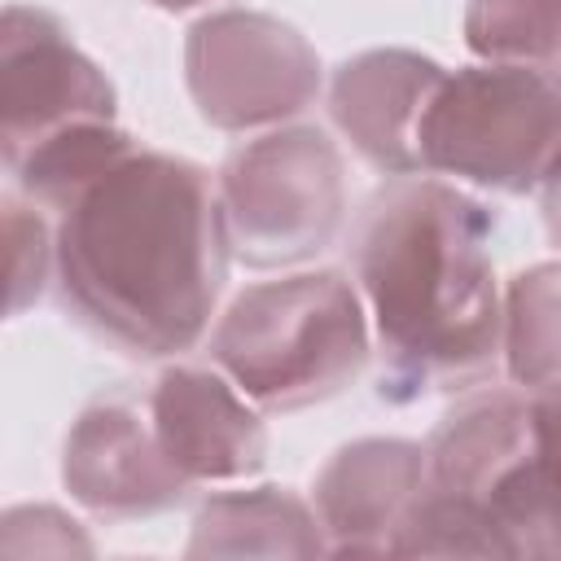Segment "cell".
<instances>
[{"mask_svg": "<svg viewBox=\"0 0 561 561\" xmlns=\"http://www.w3.org/2000/svg\"><path fill=\"white\" fill-rule=\"evenodd\" d=\"M443 75L434 57L412 48L355 53L329 83V114L368 167L381 175H416V127Z\"/></svg>", "mask_w": 561, "mask_h": 561, "instance_id": "12", "label": "cell"}, {"mask_svg": "<svg viewBox=\"0 0 561 561\" xmlns=\"http://www.w3.org/2000/svg\"><path fill=\"white\" fill-rule=\"evenodd\" d=\"M188 557H329L316 508L285 486L210 495L188 535Z\"/></svg>", "mask_w": 561, "mask_h": 561, "instance_id": "13", "label": "cell"}, {"mask_svg": "<svg viewBox=\"0 0 561 561\" xmlns=\"http://www.w3.org/2000/svg\"><path fill=\"white\" fill-rule=\"evenodd\" d=\"M184 83L210 127L254 131L316 101L320 57L272 13L219 9L197 18L184 35Z\"/></svg>", "mask_w": 561, "mask_h": 561, "instance_id": "8", "label": "cell"}, {"mask_svg": "<svg viewBox=\"0 0 561 561\" xmlns=\"http://www.w3.org/2000/svg\"><path fill=\"white\" fill-rule=\"evenodd\" d=\"M504 368L522 390L561 381V263H535L508 280Z\"/></svg>", "mask_w": 561, "mask_h": 561, "instance_id": "14", "label": "cell"}, {"mask_svg": "<svg viewBox=\"0 0 561 561\" xmlns=\"http://www.w3.org/2000/svg\"><path fill=\"white\" fill-rule=\"evenodd\" d=\"M228 254L254 272L329 250L346 224V167L320 127H280L232 149L219 167Z\"/></svg>", "mask_w": 561, "mask_h": 561, "instance_id": "7", "label": "cell"}, {"mask_svg": "<svg viewBox=\"0 0 561 561\" xmlns=\"http://www.w3.org/2000/svg\"><path fill=\"white\" fill-rule=\"evenodd\" d=\"M561 149V79L543 66H465L443 75L421 127V171L491 193H530Z\"/></svg>", "mask_w": 561, "mask_h": 561, "instance_id": "6", "label": "cell"}, {"mask_svg": "<svg viewBox=\"0 0 561 561\" xmlns=\"http://www.w3.org/2000/svg\"><path fill=\"white\" fill-rule=\"evenodd\" d=\"M557 79H561V57H557Z\"/></svg>", "mask_w": 561, "mask_h": 561, "instance_id": "20", "label": "cell"}, {"mask_svg": "<svg viewBox=\"0 0 561 561\" xmlns=\"http://www.w3.org/2000/svg\"><path fill=\"white\" fill-rule=\"evenodd\" d=\"M210 359L267 412L342 394L368 364V324L342 272H298L250 285L210 333Z\"/></svg>", "mask_w": 561, "mask_h": 561, "instance_id": "5", "label": "cell"}, {"mask_svg": "<svg viewBox=\"0 0 561 561\" xmlns=\"http://www.w3.org/2000/svg\"><path fill=\"white\" fill-rule=\"evenodd\" d=\"M539 206H543L548 237L561 245V149H557L552 167H548V171H543V180H539Z\"/></svg>", "mask_w": 561, "mask_h": 561, "instance_id": "18", "label": "cell"}, {"mask_svg": "<svg viewBox=\"0 0 561 561\" xmlns=\"http://www.w3.org/2000/svg\"><path fill=\"white\" fill-rule=\"evenodd\" d=\"M394 557L561 561V482L535 447L530 390L456 403L425 443V491Z\"/></svg>", "mask_w": 561, "mask_h": 561, "instance_id": "3", "label": "cell"}, {"mask_svg": "<svg viewBox=\"0 0 561 561\" xmlns=\"http://www.w3.org/2000/svg\"><path fill=\"white\" fill-rule=\"evenodd\" d=\"M425 491V447L412 438H355L316 478V517L329 557H394Z\"/></svg>", "mask_w": 561, "mask_h": 561, "instance_id": "10", "label": "cell"}, {"mask_svg": "<svg viewBox=\"0 0 561 561\" xmlns=\"http://www.w3.org/2000/svg\"><path fill=\"white\" fill-rule=\"evenodd\" d=\"M114 83L48 9L9 4L0 18V158L18 188L66 206L118 162L131 136L114 123Z\"/></svg>", "mask_w": 561, "mask_h": 561, "instance_id": "4", "label": "cell"}, {"mask_svg": "<svg viewBox=\"0 0 561 561\" xmlns=\"http://www.w3.org/2000/svg\"><path fill=\"white\" fill-rule=\"evenodd\" d=\"M61 482L105 522L167 513L193 491L158 438L145 381L114 386L75 416L61 451Z\"/></svg>", "mask_w": 561, "mask_h": 561, "instance_id": "9", "label": "cell"}, {"mask_svg": "<svg viewBox=\"0 0 561 561\" xmlns=\"http://www.w3.org/2000/svg\"><path fill=\"white\" fill-rule=\"evenodd\" d=\"M465 44L486 61L557 66L561 0H469Z\"/></svg>", "mask_w": 561, "mask_h": 561, "instance_id": "15", "label": "cell"}, {"mask_svg": "<svg viewBox=\"0 0 561 561\" xmlns=\"http://www.w3.org/2000/svg\"><path fill=\"white\" fill-rule=\"evenodd\" d=\"M158 9H193V4H202V0H153Z\"/></svg>", "mask_w": 561, "mask_h": 561, "instance_id": "19", "label": "cell"}, {"mask_svg": "<svg viewBox=\"0 0 561 561\" xmlns=\"http://www.w3.org/2000/svg\"><path fill=\"white\" fill-rule=\"evenodd\" d=\"M4 237H9V311L18 316L39 298L48 267L57 263V245H48V228L22 202H4Z\"/></svg>", "mask_w": 561, "mask_h": 561, "instance_id": "16", "label": "cell"}, {"mask_svg": "<svg viewBox=\"0 0 561 561\" xmlns=\"http://www.w3.org/2000/svg\"><path fill=\"white\" fill-rule=\"evenodd\" d=\"M53 245L61 311L136 359L202 342L232 259L210 171L153 149L92 175L61 206Z\"/></svg>", "mask_w": 561, "mask_h": 561, "instance_id": "1", "label": "cell"}, {"mask_svg": "<svg viewBox=\"0 0 561 561\" xmlns=\"http://www.w3.org/2000/svg\"><path fill=\"white\" fill-rule=\"evenodd\" d=\"M491 232V210L443 180L399 175L368 197L355 228V280L377 320L381 399L412 403L495 373L504 307Z\"/></svg>", "mask_w": 561, "mask_h": 561, "instance_id": "2", "label": "cell"}, {"mask_svg": "<svg viewBox=\"0 0 561 561\" xmlns=\"http://www.w3.org/2000/svg\"><path fill=\"white\" fill-rule=\"evenodd\" d=\"M530 421H535V447L548 473L561 482V381L530 390Z\"/></svg>", "mask_w": 561, "mask_h": 561, "instance_id": "17", "label": "cell"}, {"mask_svg": "<svg viewBox=\"0 0 561 561\" xmlns=\"http://www.w3.org/2000/svg\"><path fill=\"white\" fill-rule=\"evenodd\" d=\"M149 386V412L171 465L197 482L250 478L267 460V430L237 386L210 368H162Z\"/></svg>", "mask_w": 561, "mask_h": 561, "instance_id": "11", "label": "cell"}]
</instances>
